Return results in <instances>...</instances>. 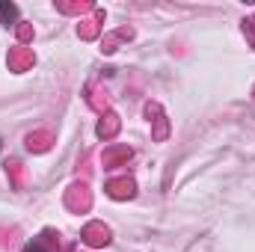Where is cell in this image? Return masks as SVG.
Returning a JSON list of instances; mask_svg holds the SVG:
<instances>
[{
  "label": "cell",
  "mask_w": 255,
  "mask_h": 252,
  "mask_svg": "<svg viewBox=\"0 0 255 252\" xmlns=\"http://www.w3.org/2000/svg\"><path fill=\"white\" fill-rule=\"evenodd\" d=\"M15 15H18V9H15V6H3V3H0V18H3V24H9Z\"/></svg>",
  "instance_id": "cell-1"
},
{
  "label": "cell",
  "mask_w": 255,
  "mask_h": 252,
  "mask_svg": "<svg viewBox=\"0 0 255 252\" xmlns=\"http://www.w3.org/2000/svg\"><path fill=\"white\" fill-rule=\"evenodd\" d=\"M24 252H39V250H33V247H27V250H24Z\"/></svg>",
  "instance_id": "cell-2"
}]
</instances>
